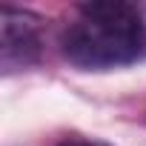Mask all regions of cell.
Instances as JSON below:
<instances>
[{"label": "cell", "mask_w": 146, "mask_h": 146, "mask_svg": "<svg viewBox=\"0 0 146 146\" xmlns=\"http://www.w3.org/2000/svg\"><path fill=\"white\" fill-rule=\"evenodd\" d=\"M43 54V17L17 9L3 6L0 9V66L6 75L20 69H29Z\"/></svg>", "instance_id": "2"}, {"label": "cell", "mask_w": 146, "mask_h": 146, "mask_svg": "<svg viewBox=\"0 0 146 146\" xmlns=\"http://www.w3.org/2000/svg\"><path fill=\"white\" fill-rule=\"evenodd\" d=\"M57 146H112V143H106V140H100V137H86V135H69V137H63Z\"/></svg>", "instance_id": "3"}, {"label": "cell", "mask_w": 146, "mask_h": 146, "mask_svg": "<svg viewBox=\"0 0 146 146\" xmlns=\"http://www.w3.org/2000/svg\"><path fill=\"white\" fill-rule=\"evenodd\" d=\"M63 57L83 72H109L146 60V3L100 0L78 6L63 29Z\"/></svg>", "instance_id": "1"}]
</instances>
